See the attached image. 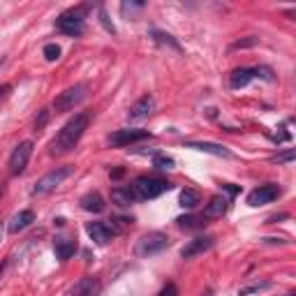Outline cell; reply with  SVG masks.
<instances>
[{"label":"cell","mask_w":296,"mask_h":296,"mask_svg":"<svg viewBox=\"0 0 296 296\" xmlns=\"http://www.w3.org/2000/svg\"><path fill=\"white\" fill-rule=\"evenodd\" d=\"M294 157H296L294 151H285V153H280V155L271 157V162H278V165H289V162H294Z\"/></svg>","instance_id":"83f0119b"},{"label":"cell","mask_w":296,"mask_h":296,"mask_svg":"<svg viewBox=\"0 0 296 296\" xmlns=\"http://www.w3.org/2000/svg\"><path fill=\"white\" fill-rule=\"evenodd\" d=\"M74 250H77V241H74V238L58 236L54 241V253H56V257H58L60 262H67V259L74 255Z\"/></svg>","instance_id":"e0dca14e"},{"label":"cell","mask_w":296,"mask_h":296,"mask_svg":"<svg viewBox=\"0 0 296 296\" xmlns=\"http://www.w3.org/2000/svg\"><path fill=\"white\" fill-rule=\"evenodd\" d=\"M289 296H291V294H289Z\"/></svg>","instance_id":"60d3db41"},{"label":"cell","mask_w":296,"mask_h":296,"mask_svg":"<svg viewBox=\"0 0 296 296\" xmlns=\"http://www.w3.org/2000/svg\"><path fill=\"white\" fill-rule=\"evenodd\" d=\"M136 199V194L132 188H113L111 190V201L118 206H123V209H127V206H132Z\"/></svg>","instance_id":"44dd1931"},{"label":"cell","mask_w":296,"mask_h":296,"mask_svg":"<svg viewBox=\"0 0 296 296\" xmlns=\"http://www.w3.org/2000/svg\"><path fill=\"white\" fill-rule=\"evenodd\" d=\"M165 248H169V236L162 232H151L136 241L134 255L136 257H153V255L162 253Z\"/></svg>","instance_id":"5b68a950"},{"label":"cell","mask_w":296,"mask_h":296,"mask_svg":"<svg viewBox=\"0 0 296 296\" xmlns=\"http://www.w3.org/2000/svg\"><path fill=\"white\" fill-rule=\"evenodd\" d=\"M157 296H178V287L174 285V282H169V285H165L160 289V294Z\"/></svg>","instance_id":"d6a6232c"},{"label":"cell","mask_w":296,"mask_h":296,"mask_svg":"<svg viewBox=\"0 0 296 296\" xmlns=\"http://www.w3.org/2000/svg\"><path fill=\"white\" fill-rule=\"evenodd\" d=\"M255 44H259V37H248V39H238V42H234L232 51H236V49H245V47H255Z\"/></svg>","instance_id":"f546056e"},{"label":"cell","mask_w":296,"mask_h":296,"mask_svg":"<svg viewBox=\"0 0 296 296\" xmlns=\"http://www.w3.org/2000/svg\"><path fill=\"white\" fill-rule=\"evenodd\" d=\"M280 194H282V190L278 188V185H273V183L259 185V188H255L253 192L248 194V204L250 206H266V204H273Z\"/></svg>","instance_id":"9c48e42d"},{"label":"cell","mask_w":296,"mask_h":296,"mask_svg":"<svg viewBox=\"0 0 296 296\" xmlns=\"http://www.w3.org/2000/svg\"><path fill=\"white\" fill-rule=\"evenodd\" d=\"M86 12H88L86 5L72 7V10L63 12V14L56 19V28H58L63 35L79 37V35H83V30H86Z\"/></svg>","instance_id":"7a4b0ae2"},{"label":"cell","mask_w":296,"mask_h":296,"mask_svg":"<svg viewBox=\"0 0 296 296\" xmlns=\"http://www.w3.org/2000/svg\"><path fill=\"white\" fill-rule=\"evenodd\" d=\"M74 174V167H56V169H51L49 174H44L42 178L35 183L33 188V194L37 197V194H49L51 190H56L60 183H63L65 178H70V176Z\"/></svg>","instance_id":"8992f818"},{"label":"cell","mask_w":296,"mask_h":296,"mask_svg":"<svg viewBox=\"0 0 296 296\" xmlns=\"http://www.w3.org/2000/svg\"><path fill=\"white\" fill-rule=\"evenodd\" d=\"M123 174H125V171H123V169H113V171H111V178H113V180H118Z\"/></svg>","instance_id":"e575fe53"},{"label":"cell","mask_w":296,"mask_h":296,"mask_svg":"<svg viewBox=\"0 0 296 296\" xmlns=\"http://www.w3.org/2000/svg\"><path fill=\"white\" fill-rule=\"evenodd\" d=\"M10 90H12V86L10 83H5V86H0V104L5 102L7 100V95H10Z\"/></svg>","instance_id":"836d02e7"},{"label":"cell","mask_w":296,"mask_h":296,"mask_svg":"<svg viewBox=\"0 0 296 296\" xmlns=\"http://www.w3.org/2000/svg\"><path fill=\"white\" fill-rule=\"evenodd\" d=\"M148 130H139V127H130V130H116L109 134V144L116 146V148H123V146L136 144V141L148 139Z\"/></svg>","instance_id":"ba28073f"},{"label":"cell","mask_w":296,"mask_h":296,"mask_svg":"<svg viewBox=\"0 0 296 296\" xmlns=\"http://www.w3.org/2000/svg\"><path fill=\"white\" fill-rule=\"evenodd\" d=\"M100 21H102V26L109 30V33L116 35V26L111 24V19H109V14H107V10H104V7H100Z\"/></svg>","instance_id":"f1b7e54d"},{"label":"cell","mask_w":296,"mask_h":296,"mask_svg":"<svg viewBox=\"0 0 296 296\" xmlns=\"http://www.w3.org/2000/svg\"><path fill=\"white\" fill-rule=\"evenodd\" d=\"M206 296H211V294H206Z\"/></svg>","instance_id":"ab89813d"},{"label":"cell","mask_w":296,"mask_h":296,"mask_svg":"<svg viewBox=\"0 0 296 296\" xmlns=\"http://www.w3.org/2000/svg\"><path fill=\"white\" fill-rule=\"evenodd\" d=\"M171 188H174V185H171L169 180L155 178V176H139V178L134 180V185H132L136 199H155L160 194L169 192Z\"/></svg>","instance_id":"3957f363"},{"label":"cell","mask_w":296,"mask_h":296,"mask_svg":"<svg viewBox=\"0 0 296 296\" xmlns=\"http://www.w3.org/2000/svg\"><path fill=\"white\" fill-rule=\"evenodd\" d=\"M255 70V79H266V81H273V72H271V67H253Z\"/></svg>","instance_id":"1f68e13d"},{"label":"cell","mask_w":296,"mask_h":296,"mask_svg":"<svg viewBox=\"0 0 296 296\" xmlns=\"http://www.w3.org/2000/svg\"><path fill=\"white\" fill-rule=\"evenodd\" d=\"M153 167L155 169H162V171H169L176 167V160L169 155H165V153H155V157H153Z\"/></svg>","instance_id":"cb8c5ba5"},{"label":"cell","mask_w":296,"mask_h":296,"mask_svg":"<svg viewBox=\"0 0 296 296\" xmlns=\"http://www.w3.org/2000/svg\"><path fill=\"white\" fill-rule=\"evenodd\" d=\"M176 224H178L180 229H188V232H192V229H204L206 224V218L204 215H180V218H176Z\"/></svg>","instance_id":"7402d4cb"},{"label":"cell","mask_w":296,"mask_h":296,"mask_svg":"<svg viewBox=\"0 0 296 296\" xmlns=\"http://www.w3.org/2000/svg\"><path fill=\"white\" fill-rule=\"evenodd\" d=\"M100 291H102V282L90 276L81 278V280L72 287V296H100Z\"/></svg>","instance_id":"9a60e30c"},{"label":"cell","mask_w":296,"mask_h":296,"mask_svg":"<svg viewBox=\"0 0 296 296\" xmlns=\"http://www.w3.org/2000/svg\"><path fill=\"white\" fill-rule=\"evenodd\" d=\"M49 118H51V111H49V109H42V111H39V118L37 121H35V130H44V125H47L49 123Z\"/></svg>","instance_id":"4dcf8cb0"},{"label":"cell","mask_w":296,"mask_h":296,"mask_svg":"<svg viewBox=\"0 0 296 296\" xmlns=\"http://www.w3.org/2000/svg\"><path fill=\"white\" fill-rule=\"evenodd\" d=\"M178 204L183 206V209H188V211L197 209V206L201 204V192H199V190H194V188L180 190V194H178Z\"/></svg>","instance_id":"ffe728a7"},{"label":"cell","mask_w":296,"mask_h":296,"mask_svg":"<svg viewBox=\"0 0 296 296\" xmlns=\"http://www.w3.org/2000/svg\"><path fill=\"white\" fill-rule=\"evenodd\" d=\"M3 268H5V262H0V273H3Z\"/></svg>","instance_id":"74e56055"},{"label":"cell","mask_w":296,"mask_h":296,"mask_svg":"<svg viewBox=\"0 0 296 296\" xmlns=\"http://www.w3.org/2000/svg\"><path fill=\"white\" fill-rule=\"evenodd\" d=\"M0 241H3V222H0Z\"/></svg>","instance_id":"8d00e7d4"},{"label":"cell","mask_w":296,"mask_h":296,"mask_svg":"<svg viewBox=\"0 0 296 296\" xmlns=\"http://www.w3.org/2000/svg\"><path fill=\"white\" fill-rule=\"evenodd\" d=\"M127 227H132V218H113V222H111V229L116 234H121V232H125Z\"/></svg>","instance_id":"4316f807"},{"label":"cell","mask_w":296,"mask_h":296,"mask_svg":"<svg viewBox=\"0 0 296 296\" xmlns=\"http://www.w3.org/2000/svg\"><path fill=\"white\" fill-rule=\"evenodd\" d=\"M213 243H215L213 236H197V238H192V241H188L183 245L180 257L192 259V257H197V255H204V253H209V250L213 248Z\"/></svg>","instance_id":"30bf717a"},{"label":"cell","mask_w":296,"mask_h":296,"mask_svg":"<svg viewBox=\"0 0 296 296\" xmlns=\"http://www.w3.org/2000/svg\"><path fill=\"white\" fill-rule=\"evenodd\" d=\"M30 155H33V141H21L14 151H12V155H10V174L12 176L24 174L26 167H28Z\"/></svg>","instance_id":"52a82bcc"},{"label":"cell","mask_w":296,"mask_h":296,"mask_svg":"<svg viewBox=\"0 0 296 296\" xmlns=\"http://www.w3.org/2000/svg\"><path fill=\"white\" fill-rule=\"evenodd\" d=\"M44 58L49 60V63H54V60H58L60 58V47L58 44H47V47H44Z\"/></svg>","instance_id":"484cf974"},{"label":"cell","mask_w":296,"mask_h":296,"mask_svg":"<svg viewBox=\"0 0 296 296\" xmlns=\"http://www.w3.org/2000/svg\"><path fill=\"white\" fill-rule=\"evenodd\" d=\"M227 209H229V199L227 197H222V194H215V197H211V201L206 204V209H204V218L206 220H218V218H222L224 213H227Z\"/></svg>","instance_id":"5bb4252c"},{"label":"cell","mask_w":296,"mask_h":296,"mask_svg":"<svg viewBox=\"0 0 296 296\" xmlns=\"http://www.w3.org/2000/svg\"><path fill=\"white\" fill-rule=\"evenodd\" d=\"M253 79H255V70L253 67H238V70H234V72L229 74V86H232L234 90H238V88L248 86Z\"/></svg>","instance_id":"d6986e66"},{"label":"cell","mask_w":296,"mask_h":296,"mask_svg":"<svg viewBox=\"0 0 296 296\" xmlns=\"http://www.w3.org/2000/svg\"><path fill=\"white\" fill-rule=\"evenodd\" d=\"M79 204H81V209L83 211H88V213H102L104 211V197L100 192H97V190H90V192H86L81 197V201H79Z\"/></svg>","instance_id":"2e32d148"},{"label":"cell","mask_w":296,"mask_h":296,"mask_svg":"<svg viewBox=\"0 0 296 296\" xmlns=\"http://www.w3.org/2000/svg\"><path fill=\"white\" fill-rule=\"evenodd\" d=\"M33 222H35V213L26 209V211H19V213H16L14 218L10 220L7 229H10V234H19V232H24L26 227H30Z\"/></svg>","instance_id":"ac0fdd59"},{"label":"cell","mask_w":296,"mask_h":296,"mask_svg":"<svg viewBox=\"0 0 296 296\" xmlns=\"http://www.w3.org/2000/svg\"><path fill=\"white\" fill-rule=\"evenodd\" d=\"M268 287H271V282H268V280L253 282V285H248V287H241V289H238V296H253V294H259L262 289H268Z\"/></svg>","instance_id":"d4e9b609"},{"label":"cell","mask_w":296,"mask_h":296,"mask_svg":"<svg viewBox=\"0 0 296 296\" xmlns=\"http://www.w3.org/2000/svg\"><path fill=\"white\" fill-rule=\"evenodd\" d=\"M88 121H90L88 113H77L74 118H70L63 125V130L58 132V136L51 141L49 153H51V155H65V153L72 151L74 146L81 141L83 132H86V127H88Z\"/></svg>","instance_id":"6da1fadb"},{"label":"cell","mask_w":296,"mask_h":296,"mask_svg":"<svg viewBox=\"0 0 296 296\" xmlns=\"http://www.w3.org/2000/svg\"><path fill=\"white\" fill-rule=\"evenodd\" d=\"M3 65H5V58H0V70H3Z\"/></svg>","instance_id":"f35d334b"},{"label":"cell","mask_w":296,"mask_h":296,"mask_svg":"<svg viewBox=\"0 0 296 296\" xmlns=\"http://www.w3.org/2000/svg\"><path fill=\"white\" fill-rule=\"evenodd\" d=\"M86 234L97 243V245H104V243H109L113 236H116V232L111 229V224H107V222H88Z\"/></svg>","instance_id":"7c38bea8"},{"label":"cell","mask_w":296,"mask_h":296,"mask_svg":"<svg viewBox=\"0 0 296 296\" xmlns=\"http://www.w3.org/2000/svg\"><path fill=\"white\" fill-rule=\"evenodd\" d=\"M185 148H192V151H201L209 153V155H218V157H232V151L224 148L220 144H213V141H188Z\"/></svg>","instance_id":"4fadbf2b"},{"label":"cell","mask_w":296,"mask_h":296,"mask_svg":"<svg viewBox=\"0 0 296 296\" xmlns=\"http://www.w3.org/2000/svg\"><path fill=\"white\" fill-rule=\"evenodd\" d=\"M153 109H155V100H153L151 95H144L130 107L127 118H130V121H144V118H148L153 113Z\"/></svg>","instance_id":"8fae6325"},{"label":"cell","mask_w":296,"mask_h":296,"mask_svg":"<svg viewBox=\"0 0 296 296\" xmlns=\"http://www.w3.org/2000/svg\"><path fill=\"white\" fill-rule=\"evenodd\" d=\"M86 97H88V83H77V86L65 88L51 102V107H54L56 113H65V111H72L74 107H79Z\"/></svg>","instance_id":"277c9868"},{"label":"cell","mask_w":296,"mask_h":296,"mask_svg":"<svg viewBox=\"0 0 296 296\" xmlns=\"http://www.w3.org/2000/svg\"><path fill=\"white\" fill-rule=\"evenodd\" d=\"M222 188H224V190H227V192H229V194H232V197H234V194H236V192H238V188H234V185H222Z\"/></svg>","instance_id":"d590c367"},{"label":"cell","mask_w":296,"mask_h":296,"mask_svg":"<svg viewBox=\"0 0 296 296\" xmlns=\"http://www.w3.org/2000/svg\"><path fill=\"white\" fill-rule=\"evenodd\" d=\"M151 37L155 39L157 44H162V47H169V49H174L176 54H180V51H183V47H180V44H178V39H176L174 35L165 33V30H155V28H153V30H151Z\"/></svg>","instance_id":"603a6c76"}]
</instances>
